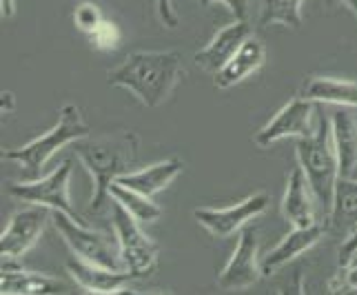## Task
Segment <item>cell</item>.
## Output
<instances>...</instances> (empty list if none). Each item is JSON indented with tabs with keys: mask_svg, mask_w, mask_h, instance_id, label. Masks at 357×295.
Wrapping results in <instances>:
<instances>
[{
	"mask_svg": "<svg viewBox=\"0 0 357 295\" xmlns=\"http://www.w3.org/2000/svg\"><path fill=\"white\" fill-rule=\"evenodd\" d=\"M182 76V56L178 52H133L107 73L112 87L127 89L144 107H160L174 93Z\"/></svg>",
	"mask_w": 357,
	"mask_h": 295,
	"instance_id": "1",
	"label": "cell"
},
{
	"mask_svg": "<svg viewBox=\"0 0 357 295\" xmlns=\"http://www.w3.org/2000/svg\"><path fill=\"white\" fill-rule=\"evenodd\" d=\"M73 149L96 184L89 209L93 213H100L112 202V193H109L112 184L122 174H129L127 169L138 158L140 138L133 131H116L96 138L84 136L73 142Z\"/></svg>",
	"mask_w": 357,
	"mask_h": 295,
	"instance_id": "2",
	"label": "cell"
},
{
	"mask_svg": "<svg viewBox=\"0 0 357 295\" xmlns=\"http://www.w3.org/2000/svg\"><path fill=\"white\" fill-rule=\"evenodd\" d=\"M295 151H298L300 167L311 184L315 200L331 211L335 182L340 178V165H337V153L333 144V127H331V120L319 116L313 133L298 138Z\"/></svg>",
	"mask_w": 357,
	"mask_h": 295,
	"instance_id": "3",
	"label": "cell"
},
{
	"mask_svg": "<svg viewBox=\"0 0 357 295\" xmlns=\"http://www.w3.org/2000/svg\"><path fill=\"white\" fill-rule=\"evenodd\" d=\"M84 136H89V127L82 120L80 109L76 105H65L60 109V120L56 127L31 140L29 144L18 146V149H5L3 160L16 162L20 167L22 180H38L49 158L63 149V146L73 144Z\"/></svg>",
	"mask_w": 357,
	"mask_h": 295,
	"instance_id": "4",
	"label": "cell"
},
{
	"mask_svg": "<svg viewBox=\"0 0 357 295\" xmlns=\"http://www.w3.org/2000/svg\"><path fill=\"white\" fill-rule=\"evenodd\" d=\"M52 220L76 257L107 268H116V271H125L118 240H112L105 233L87 227L84 222H78V220H73L65 211H52Z\"/></svg>",
	"mask_w": 357,
	"mask_h": 295,
	"instance_id": "5",
	"label": "cell"
},
{
	"mask_svg": "<svg viewBox=\"0 0 357 295\" xmlns=\"http://www.w3.org/2000/svg\"><path fill=\"white\" fill-rule=\"evenodd\" d=\"M112 218L114 236L118 240L125 268L133 278L151 275L158 264V244L140 229L138 220L116 200L112 204Z\"/></svg>",
	"mask_w": 357,
	"mask_h": 295,
	"instance_id": "6",
	"label": "cell"
},
{
	"mask_svg": "<svg viewBox=\"0 0 357 295\" xmlns=\"http://www.w3.org/2000/svg\"><path fill=\"white\" fill-rule=\"evenodd\" d=\"M69 178H71V160H65L63 165L56 167L52 174L38 180H22L9 184V193L16 200L47 206L52 211H65L78 222H84L80 211L73 206L69 198Z\"/></svg>",
	"mask_w": 357,
	"mask_h": 295,
	"instance_id": "7",
	"label": "cell"
},
{
	"mask_svg": "<svg viewBox=\"0 0 357 295\" xmlns=\"http://www.w3.org/2000/svg\"><path fill=\"white\" fill-rule=\"evenodd\" d=\"M268 202L271 198L266 193H253L242 202L225 209H208V206L195 209L193 215L213 238H229L236 231H242L251 220L262 215L268 209Z\"/></svg>",
	"mask_w": 357,
	"mask_h": 295,
	"instance_id": "8",
	"label": "cell"
},
{
	"mask_svg": "<svg viewBox=\"0 0 357 295\" xmlns=\"http://www.w3.org/2000/svg\"><path fill=\"white\" fill-rule=\"evenodd\" d=\"M313 112H315V103L309 98H293L291 103H287L280 112L271 118L266 125L255 133L253 142L257 146H271L278 140L284 138H304L313 133Z\"/></svg>",
	"mask_w": 357,
	"mask_h": 295,
	"instance_id": "9",
	"label": "cell"
},
{
	"mask_svg": "<svg viewBox=\"0 0 357 295\" xmlns=\"http://www.w3.org/2000/svg\"><path fill=\"white\" fill-rule=\"evenodd\" d=\"M257 249H260V244H257V231L255 227L246 225L240 231L236 251H233L229 262L218 275V287L225 291H238V289L253 287L255 282L264 275L262 262L257 260Z\"/></svg>",
	"mask_w": 357,
	"mask_h": 295,
	"instance_id": "10",
	"label": "cell"
},
{
	"mask_svg": "<svg viewBox=\"0 0 357 295\" xmlns=\"http://www.w3.org/2000/svg\"><path fill=\"white\" fill-rule=\"evenodd\" d=\"M49 211L52 209L31 204L11 215L7 229L0 236V253L5 257H22L27 253L43 236L45 225L49 220Z\"/></svg>",
	"mask_w": 357,
	"mask_h": 295,
	"instance_id": "11",
	"label": "cell"
},
{
	"mask_svg": "<svg viewBox=\"0 0 357 295\" xmlns=\"http://www.w3.org/2000/svg\"><path fill=\"white\" fill-rule=\"evenodd\" d=\"M249 38H251V24L249 22L246 20L231 22L225 29H220L204 49H200V52L195 54V65L215 76V73L238 54V49Z\"/></svg>",
	"mask_w": 357,
	"mask_h": 295,
	"instance_id": "12",
	"label": "cell"
},
{
	"mask_svg": "<svg viewBox=\"0 0 357 295\" xmlns=\"http://www.w3.org/2000/svg\"><path fill=\"white\" fill-rule=\"evenodd\" d=\"M69 275L76 280V285L87 293H122L131 280H135L127 268L125 271H116V268H107L100 264H93L80 257H71L67 262Z\"/></svg>",
	"mask_w": 357,
	"mask_h": 295,
	"instance_id": "13",
	"label": "cell"
},
{
	"mask_svg": "<svg viewBox=\"0 0 357 295\" xmlns=\"http://www.w3.org/2000/svg\"><path fill=\"white\" fill-rule=\"evenodd\" d=\"M326 231H328V227L319 225V222L309 225V227H293V231L289 233V236L282 238V242L278 244V247H273L264 255L262 273L264 275L275 273L278 268L287 266L291 260H295V257L302 255L304 251L313 249L315 244L324 238Z\"/></svg>",
	"mask_w": 357,
	"mask_h": 295,
	"instance_id": "14",
	"label": "cell"
},
{
	"mask_svg": "<svg viewBox=\"0 0 357 295\" xmlns=\"http://www.w3.org/2000/svg\"><path fill=\"white\" fill-rule=\"evenodd\" d=\"M311 184L306 180L302 167H295L289 180H287V191L282 198V213L293 227H309L315 225V204L311 200Z\"/></svg>",
	"mask_w": 357,
	"mask_h": 295,
	"instance_id": "15",
	"label": "cell"
},
{
	"mask_svg": "<svg viewBox=\"0 0 357 295\" xmlns=\"http://www.w3.org/2000/svg\"><path fill=\"white\" fill-rule=\"evenodd\" d=\"M264 60H266L264 45L251 36V38L238 49V54L233 56L229 63L215 73L213 84H215L218 89L236 87V84H240L244 78H249L251 73H255L257 69H260L264 65Z\"/></svg>",
	"mask_w": 357,
	"mask_h": 295,
	"instance_id": "16",
	"label": "cell"
},
{
	"mask_svg": "<svg viewBox=\"0 0 357 295\" xmlns=\"http://www.w3.org/2000/svg\"><path fill=\"white\" fill-rule=\"evenodd\" d=\"M182 169H184V162L180 158H169V160L155 162V165L146 167V169L122 174L116 182L153 198V195H158L160 191H165L169 184L182 174Z\"/></svg>",
	"mask_w": 357,
	"mask_h": 295,
	"instance_id": "17",
	"label": "cell"
},
{
	"mask_svg": "<svg viewBox=\"0 0 357 295\" xmlns=\"http://www.w3.org/2000/svg\"><path fill=\"white\" fill-rule=\"evenodd\" d=\"M331 127H333V144L337 153L340 176L351 178L357 169V118L349 109H337L331 116Z\"/></svg>",
	"mask_w": 357,
	"mask_h": 295,
	"instance_id": "18",
	"label": "cell"
},
{
	"mask_svg": "<svg viewBox=\"0 0 357 295\" xmlns=\"http://www.w3.org/2000/svg\"><path fill=\"white\" fill-rule=\"evenodd\" d=\"M328 229L349 238L357 229V180L340 176L335 182L333 204L328 211Z\"/></svg>",
	"mask_w": 357,
	"mask_h": 295,
	"instance_id": "19",
	"label": "cell"
},
{
	"mask_svg": "<svg viewBox=\"0 0 357 295\" xmlns=\"http://www.w3.org/2000/svg\"><path fill=\"white\" fill-rule=\"evenodd\" d=\"M67 291L63 280L45 273L24 271V268H11L3 271L0 278V293L3 295H38V293H60Z\"/></svg>",
	"mask_w": 357,
	"mask_h": 295,
	"instance_id": "20",
	"label": "cell"
},
{
	"mask_svg": "<svg viewBox=\"0 0 357 295\" xmlns=\"http://www.w3.org/2000/svg\"><path fill=\"white\" fill-rule=\"evenodd\" d=\"M302 96L313 103H331L340 107H355L357 109V82L340 80V78H311L304 82Z\"/></svg>",
	"mask_w": 357,
	"mask_h": 295,
	"instance_id": "21",
	"label": "cell"
},
{
	"mask_svg": "<svg viewBox=\"0 0 357 295\" xmlns=\"http://www.w3.org/2000/svg\"><path fill=\"white\" fill-rule=\"evenodd\" d=\"M109 193H112V198L125 206L140 225L155 222V220L162 215V206H158L153 202V198H149V195H144V193L135 191V189H129V187H125V184H120V182H114L112 189H109Z\"/></svg>",
	"mask_w": 357,
	"mask_h": 295,
	"instance_id": "22",
	"label": "cell"
},
{
	"mask_svg": "<svg viewBox=\"0 0 357 295\" xmlns=\"http://www.w3.org/2000/svg\"><path fill=\"white\" fill-rule=\"evenodd\" d=\"M302 0H264L262 3V24H287V27H302Z\"/></svg>",
	"mask_w": 357,
	"mask_h": 295,
	"instance_id": "23",
	"label": "cell"
},
{
	"mask_svg": "<svg viewBox=\"0 0 357 295\" xmlns=\"http://www.w3.org/2000/svg\"><path fill=\"white\" fill-rule=\"evenodd\" d=\"M73 22H76V27L80 31L91 36L105 22V18L100 14V9H98L93 3H80L76 7V11H73Z\"/></svg>",
	"mask_w": 357,
	"mask_h": 295,
	"instance_id": "24",
	"label": "cell"
},
{
	"mask_svg": "<svg viewBox=\"0 0 357 295\" xmlns=\"http://www.w3.org/2000/svg\"><path fill=\"white\" fill-rule=\"evenodd\" d=\"M328 293H357V264H340L337 273L328 282Z\"/></svg>",
	"mask_w": 357,
	"mask_h": 295,
	"instance_id": "25",
	"label": "cell"
},
{
	"mask_svg": "<svg viewBox=\"0 0 357 295\" xmlns=\"http://www.w3.org/2000/svg\"><path fill=\"white\" fill-rule=\"evenodd\" d=\"M91 38L96 43V47H100V49H116L118 43H120V31L114 22H102L100 27H98L93 33H91Z\"/></svg>",
	"mask_w": 357,
	"mask_h": 295,
	"instance_id": "26",
	"label": "cell"
},
{
	"mask_svg": "<svg viewBox=\"0 0 357 295\" xmlns=\"http://www.w3.org/2000/svg\"><path fill=\"white\" fill-rule=\"evenodd\" d=\"M155 7H158V16H160V20H162L165 27L176 29L180 24V18L174 9V3H171V0H155Z\"/></svg>",
	"mask_w": 357,
	"mask_h": 295,
	"instance_id": "27",
	"label": "cell"
},
{
	"mask_svg": "<svg viewBox=\"0 0 357 295\" xmlns=\"http://www.w3.org/2000/svg\"><path fill=\"white\" fill-rule=\"evenodd\" d=\"M213 3H225L231 9V14L236 16V20H246V16H249V0H200L202 7Z\"/></svg>",
	"mask_w": 357,
	"mask_h": 295,
	"instance_id": "28",
	"label": "cell"
},
{
	"mask_svg": "<svg viewBox=\"0 0 357 295\" xmlns=\"http://www.w3.org/2000/svg\"><path fill=\"white\" fill-rule=\"evenodd\" d=\"M357 255V229L351 233L349 238H344L342 247H340V257H337V264H349L355 260Z\"/></svg>",
	"mask_w": 357,
	"mask_h": 295,
	"instance_id": "29",
	"label": "cell"
},
{
	"mask_svg": "<svg viewBox=\"0 0 357 295\" xmlns=\"http://www.w3.org/2000/svg\"><path fill=\"white\" fill-rule=\"evenodd\" d=\"M0 11H3V18H11L16 14V0H0Z\"/></svg>",
	"mask_w": 357,
	"mask_h": 295,
	"instance_id": "30",
	"label": "cell"
},
{
	"mask_svg": "<svg viewBox=\"0 0 357 295\" xmlns=\"http://www.w3.org/2000/svg\"><path fill=\"white\" fill-rule=\"evenodd\" d=\"M333 3H340L344 7H349L353 11V16L357 18V0H333Z\"/></svg>",
	"mask_w": 357,
	"mask_h": 295,
	"instance_id": "31",
	"label": "cell"
}]
</instances>
